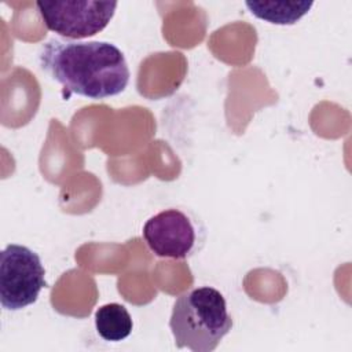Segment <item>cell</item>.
<instances>
[{
  "label": "cell",
  "instance_id": "5",
  "mask_svg": "<svg viewBox=\"0 0 352 352\" xmlns=\"http://www.w3.org/2000/svg\"><path fill=\"white\" fill-rule=\"evenodd\" d=\"M142 234L148 249L161 258L184 260L197 250V226L180 209L170 208L151 216Z\"/></svg>",
  "mask_w": 352,
  "mask_h": 352
},
{
  "label": "cell",
  "instance_id": "6",
  "mask_svg": "<svg viewBox=\"0 0 352 352\" xmlns=\"http://www.w3.org/2000/svg\"><path fill=\"white\" fill-rule=\"evenodd\" d=\"M245 6L252 15L274 23V25H294L312 8L314 1L307 0H286V1H246Z\"/></svg>",
  "mask_w": 352,
  "mask_h": 352
},
{
  "label": "cell",
  "instance_id": "3",
  "mask_svg": "<svg viewBox=\"0 0 352 352\" xmlns=\"http://www.w3.org/2000/svg\"><path fill=\"white\" fill-rule=\"evenodd\" d=\"M45 270L40 256L22 245H7L0 253V302L18 311L36 302L45 287Z\"/></svg>",
  "mask_w": 352,
  "mask_h": 352
},
{
  "label": "cell",
  "instance_id": "4",
  "mask_svg": "<svg viewBox=\"0 0 352 352\" xmlns=\"http://www.w3.org/2000/svg\"><path fill=\"white\" fill-rule=\"evenodd\" d=\"M117 1L62 0L36 1V8L48 30L78 41L102 32L113 19Z\"/></svg>",
  "mask_w": 352,
  "mask_h": 352
},
{
  "label": "cell",
  "instance_id": "2",
  "mask_svg": "<svg viewBox=\"0 0 352 352\" xmlns=\"http://www.w3.org/2000/svg\"><path fill=\"white\" fill-rule=\"evenodd\" d=\"M169 327L177 348L194 352H212L232 327L224 296L202 286L177 297Z\"/></svg>",
  "mask_w": 352,
  "mask_h": 352
},
{
  "label": "cell",
  "instance_id": "1",
  "mask_svg": "<svg viewBox=\"0 0 352 352\" xmlns=\"http://www.w3.org/2000/svg\"><path fill=\"white\" fill-rule=\"evenodd\" d=\"M38 58L52 80L94 100L120 95L131 77L124 52L109 41L51 38L43 44Z\"/></svg>",
  "mask_w": 352,
  "mask_h": 352
},
{
  "label": "cell",
  "instance_id": "7",
  "mask_svg": "<svg viewBox=\"0 0 352 352\" xmlns=\"http://www.w3.org/2000/svg\"><path fill=\"white\" fill-rule=\"evenodd\" d=\"M95 327L98 334L111 342L125 340L133 327L128 309L118 302L104 304L95 312Z\"/></svg>",
  "mask_w": 352,
  "mask_h": 352
}]
</instances>
